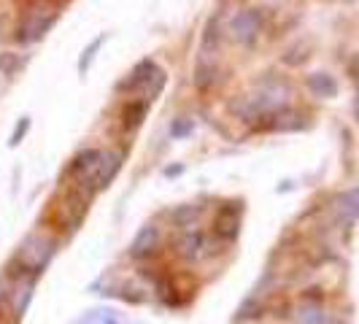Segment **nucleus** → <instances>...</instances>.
I'll list each match as a JSON object with an SVG mask.
<instances>
[{
	"label": "nucleus",
	"mask_w": 359,
	"mask_h": 324,
	"mask_svg": "<svg viewBox=\"0 0 359 324\" xmlns=\"http://www.w3.org/2000/svg\"><path fill=\"white\" fill-rule=\"evenodd\" d=\"M262 11L259 8H243V11H238L230 22V36L238 41V43H243V46H252L254 41L259 38L262 33Z\"/></svg>",
	"instance_id": "obj_1"
},
{
	"label": "nucleus",
	"mask_w": 359,
	"mask_h": 324,
	"mask_svg": "<svg viewBox=\"0 0 359 324\" xmlns=\"http://www.w3.org/2000/svg\"><path fill=\"white\" fill-rule=\"evenodd\" d=\"M54 22H57V14H49V11H36V14H30V17L19 25L17 36L14 38H17L19 43H33V41L46 36V30L52 27Z\"/></svg>",
	"instance_id": "obj_2"
},
{
	"label": "nucleus",
	"mask_w": 359,
	"mask_h": 324,
	"mask_svg": "<svg viewBox=\"0 0 359 324\" xmlns=\"http://www.w3.org/2000/svg\"><path fill=\"white\" fill-rule=\"evenodd\" d=\"M100 160H103V151L97 149H84L81 154H76L73 162L68 165V173L76 176L79 181H84V176H97V168H100Z\"/></svg>",
	"instance_id": "obj_3"
},
{
	"label": "nucleus",
	"mask_w": 359,
	"mask_h": 324,
	"mask_svg": "<svg viewBox=\"0 0 359 324\" xmlns=\"http://www.w3.org/2000/svg\"><path fill=\"white\" fill-rule=\"evenodd\" d=\"M154 73H157V65H154V60H141L135 68H133V73L127 76L125 81H119V87L116 90L119 92H133V90H138V87H146L149 90V81L154 79Z\"/></svg>",
	"instance_id": "obj_4"
},
{
	"label": "nucleus",
	"mask_w": 359,
	"mask_h": 324,
	"mask_svg": "<svg viewBox=\"0 0 359 324\" xmlns=\"http://www.w3.org/2000/svg\"><path fill=\"white\" fill-rule=\"evenodd\" d=\"M122 160H125V151H108L100 160V168H97V176H95V187L97 189H106L111 181L116 179L119 168H122Z\"/></svg>",
	"instance_id": "obj_5"
},
{
	"label": "nucleus",
	"mask_w": 359,
	"mask_h": 324,
	"mask_svg": "<svg viewBox=\"0 0 359 324\" xmlns=\"http://www.w3.org/2000/svg\"><path fill=\"white\" fill-rule=\"evenodd\" d=\"M306 84H308V90H311L313 97H324V100H330V97H335V95H338V81L324 71L311 73V76L306 79Z\"/></svg>",
	"instance_id": "obj_6"
},
{
	"label": "nucleus",
	"mask_w": 359,
	"mask_h": 324,
	"mask_svg": "<svg viewBox=\"0 0 359 324\" xmlns=\"http://www.w3.org/2000/svg\"><path fill=\"white\" fill-rule=\"evenodd\" d=\"M303 127V116L297 111H289V108H278L270 122L265 125V130H278V133H294Z\"/></svg>",
	"instance_id": "obj_7"
},
{
	"label": "nucleus",
	"mask_w": 359,
	"mask_h": 324,
	"mask_svg": "<svg viewBox=\"0 0 359 324\" xmlns=\"http://www.w3.org/2000/svg\"><path fill=\"white\" fill-rule=\"evenodd\" d=\"M179 254L184 257V259H198L200 254H203V249H205V238H203V233H198V230H187V233L179 238Z\"/></svg>",
	"instance_id": "obj_8"
},
{
	"label": "nucleus",
	"mask_w": 359,
	"mask_h": 324,
	"mask_svg": "<svg viewBox=\"0 0 359 324\" xmlns=\"http://www.w3.org/2000/svg\"><path fill=\"white\" fill-rule=\"evenodd\" d=\"M157 238H160L157 227H154V224H146L144 230L135 235V241H133V246H130V254H133V257H146V254L157 246Z\"/></svg>",
	"instance_id": "obj_9"
},
{
	"label": "nucleus",
	"mask_w": 359,
	"mask_h": 324,
	"mask_svg": "<svg viewBox=\"0 0 359 324\" xmlns=\"http://www.w3.org/2000/svg\"><path fill=\"white\" fill-rule=\"evenodd\" d=\"M146 111H149V103H146V100H133V103H127L125 111H122V125H125V130H138V127L144 125Z\"/></svg>",
	"instance_id": "obj_10"
},
{
	"label": "nucleus",
	"mask_w": 359,
	"mask_h": 324,
	"mask_svg": "<svg viewBox=\"0 0 359 324\" xmlns=\"http://www.w3.org/2000/svg\"><path fill=\"white\" fill-rule=\"evenodd\" d=\"M214 233L219 235V238H224V241H233L235 235H238V216H235V211H230V208L219 211Z\"/></svg>",
	"instance_id": "obj_11"
},
{
	"label": "nucleus",
	"mask_w": 359,
	"mask_h": 324,
	"mask_svg": "<svg viewBox=\"0 0 359 324\" xmlns=\"http://www.w3.org/2000/svg\"><path fill=\"white\" fill-rule=\"evenodd\" d=\"M216 81V65L208 60V54L203 52V57L198 60V68H195V87L198 90H208Z\"/></svg>",
	"instance_id": "obj_12"
},
{
	"label": "nucleus",
	"mask_w": 359,
	"mask_h": 324,
	"mask_svg": "<svg viewBox=\"0 0 359 324\" xmlns=\"http://www.w3.org/2000/svg\"><path fill=\"white\" fill-rule=\"evenodd\" d=\"M297 324H327V313L319 303H306L297 311Z\"/></svg>",
	"instance_id": "obj_13"
},
{
	"label": "nucleus",
	"mask_w": 359,
	"mask_h": 324,
	"mask_svg": "<svg viewBox=\"0 0 359 324\" xmlns=\"http://www.w3.org/2000/svg\"><path fill=\"white\" fill-rule=\"evenodd\" d=\"M338 208L351 219H359V187L346 189L343 195H338Z\"/></svg>",
	"instance_id": "obj_14"
},
{
	"label": "nucleus",
	"mask_w": 359,
	"mask_h": 324,
	"mask_svg": "<svg viewBox=\"0 0 359 324\" xmlns=\"http://www.w3.org/2000/svg\"><path fill=\"white\" fill-rule=\"evenodd\" d=\"M198 216H200L198 205H181V208H176V211L170 214V219H173L179 227H192V224L198 222Z\"/></svg>",
	"instance_id": "obj_15"
},
{
	"label": "nucleus",
	"mask_w": 359,
	"mask_h": 324,
	"mask_svg": "<svg viewBox=\"0 0 359 324\" xmlns=\"http://www.w3.org/2000/svg\"><path fill=\"white\" fill-rule=\"evenodd\" d=\"M103 41H106V33H103V36L95 38V41H92L90 46H87V49L81 52V60H79V73H81V76H84V73L90 71L92 60H95V54H97V49L103 46Z\"/></svg>",
	"instance_id": "obj_16"
},
{
	"label": "nucleus",
	"mask_w": 359,
	"mask_h": 324,
	"mask_svg": "<svg viewBox=\"0 0 359 324\" xmlns=\"http://www.w3.org/2000/svg\"><path fill=\"white\" fill-rule=\"evenodd\" d=\"M81 324H119V316H116V311H90L87 313V319H81Z\"/></svg>",
	"instance_id": "obj_17"
},
{
	"label": "nucleus",
	"mask_w": 359,
	"mask_h": 324,
	"mask_svg": "<svg viewBox=\"0 0 359 324\" xmlns=\"http://www.w3.org/2000/svg\"><path fill=\"white\" fill-rule=\"evenodd\" d=\"M192 130H195V122L189 116H179L170 125V138H187V135H192Z\"/></svg>",
	"instance_id": "obj_18"
},
{
	"label": "nucleus",
	"mask_w": 359,
	"mask_h": 324,
	"mask_svg": "<svg viewBox=\"0 0 359 324\" xmlns=\"http://www.w3.org/2000/svg\"><path fill=\"white\" fill-rule=\"evenodd\" d=\"M211 46H219V19L208 22L205 36H203V49H211Z\"/></svg>",
	"instance_id": "obj_19"
},
{
	"label": "nucleus",
	"mask_w": 359,
	"mask_h": 324,
	"mask_svg": "<svg viewBox=\"0 0 359 324\" xmlns=\"http://www.w3.org/2000/svg\"><path fill=\"white\" fill-rule=\"evenodd\" d=\"M27 130H30V116H22V119H19V125L14 127V133H11V141H8V146L22 144V138L27 135Z\"/></svg>",
	"instance_id": "obj_20"
},
{
	"label": "nucleus",
	"mask_w": 359,
	"mask_h": 324,
	"mask_svg": "<svg viewBox=\"0 0 359 324\" xmlns=\"http://www.w3.org/2000/svg\"><path fill=\"white\" fill-rule=\"evenodd\" d=\"M0 71L6 73V76H11V73L17 71V54H8V52L0 54Z\"/></svg>",
	"instance_id": "obj_21"
},
{
	"label": "nucleus",
	"mask_w": 359,
	"mask_h": 324,
	"mask_svg": "<svg viewBox=\"0 0 359 324\" xmlns=\"http://www.w3.org/2000/svg\"><path fill=\"white\" fill-rule=\"evenodd\" d=\"M348 73H351V79L359 81V54L357 57H351V62H348Z\"/></svg>",
	"instance_id": "obj_22"
},
{
	"label": "nucleus",
	"mask_w": 359,
	"mask_h": 324,
	"mask_svg": "<svg viewBox=\"0 0 359 324\" xmlns=\"http://www.w3.org/2000/svg\"><path fill=\"white\" fill-rule=\"evenodd\" d=\"M181 173V165H176V168H165V176H179Z\"/></svg>",
	"instance_id": "obj_23"
},
{
	"label": "nucleus",
	"mask_w": 359,
	"mask_h": 324,
	"mask_svg": "<svg viewBox=\"0 0 359 324\" xmlns=\"http://www.w3.org/2000/svg\"><path fill=\"white\" fill-rule=\"evenodd\" d=\"M354 116H357V122H359V95H357V100H354Z\"/></svg>",
	"instance_id": "obj_24"
}]
</instances>
